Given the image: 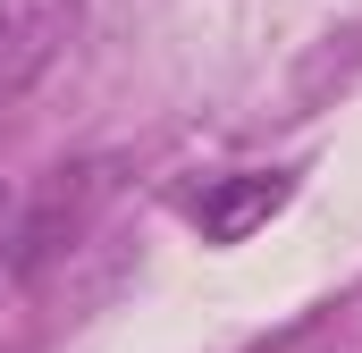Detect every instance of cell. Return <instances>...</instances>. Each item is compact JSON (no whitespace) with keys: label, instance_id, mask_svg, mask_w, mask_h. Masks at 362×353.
I'll list each match as a JSON object with an SVG mask.
<instances>
[{"label":"cell","instance_id":"cell-1","mask_svg":"<svg viewBox=\"0 0 362 353\" xmlns=\"http://www.w3.org/2000/svg\"><path fill=\"white\" fill-rule=\"evenodd\" d=\"M101 193H110V160H76V169H59L42 193H34V210L17 219V253H8V269H17V277H34L42 261H59V253L93 227Z\"/></svg>","mask_w":362,"mask_h":353},{"label":"cell","instance_id":"cell-2","mask_svg":"<svg viewBox=\"0 0 362 353\" xmlns=\"http://www.w3.org/2000/svg\"><path fill=\"white\" fill-rule=\"evenodd\" d=\"M76 25H85V0H0V109L51 76Z\"/></svg>","mask_w":362,"mask_h":353},{"label":"cell","instance_id":"cell-3","mask_svg":"<svg viewBox=\"0 0 362 353\" xmlns=\"http://www.w3.org/2000/svg\"><path fill=\"white\" fill-rule=\"evenodd\" d=\"M286 193H295L286 169H236V176H211V185L185 202V219L202 227V244H245L262 219L286 210Z\"/></svg>","mask_w":362,"mask_h":353},{"label":"cell","instance_id":"cell-4","mask_svg":"<svg viewBox=\"0 0 362 353\" xmlns=\"http://www.w3.org/2000/svg\"><path fill=\"white\" fill-rule=\"evenodd\" d=\"M0 210H8V185H0Z\"/></svg>","mask_w":362,"mask_h":353}]
</instances>
